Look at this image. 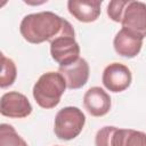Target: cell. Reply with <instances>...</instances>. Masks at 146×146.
<instances>
[{
  "label": "cell",
  "instance_id": "obj_3",
  "mask_svg": "<svg viewBox=\"0 0 146 146\" xmlns=\"http://www.w3.org/2000/svg\"><path fill=\"white\" fill-rule=\"evenodd\" d=\"M86 123L84 113L75 106H66L59 110L55 116L54 132L58 139L72 140L78 137Z\"/></svg>",
  "mask_w": 146,
  "mask_h": 146
},
{
  "label": "cell",
  "instance_id": "obj_1",
  "mask_svg": "<svg viewBox=\"0 0 146 146\" xmlns=\"http://www.w3.org/2000/svg\"><path fill=\"white\" fill-rule=\"evenodd\" d=\"M19 32L27 42L33 44L51 42L62 35H75L71 23L51 11L26 15L21 22Z\"/></svg>",
  "mask_w": 146,
  "mask_h": 146
},
{
  "label": "cell",
  "instance_id": "obj_2",
  "mask_svg": "<svg viewBox=\"0 0 146 146\" xmlns=\"http://www.w3.org/2000/svg\"><path fill=\"white\" fill-rule=\"evenodd\" d=\"M66 88L65 79L59 72H46L33 86V98L40 107L50 110L60 103Z\"/></svg>",
  "mask_w": 146,
  "mask_h": 146
},
{
  "label": "cell",
  "instance_id": "obj_9",
  "mask_svg": "<svg viewBox=\"0 0 146 146\" xmlns=\"http://www.w3.org/2000/svg\"><path fill=\"white\" fill-rule=\"evenodd\" d=\"M58 72L63 75L66 82V87L71 90L82 88L89 79V64L84 58H79L76 62L68 66L59 67Z\"/></svg>",
  "mask_w": 146,
  "mask_h": 146
},
{
  "label": "cell",
  "instance_id": "obj_13",
  "mask_svg": "<svg viewBox=\"0 0 146 146\" xmlns=\"http://www.w3.org/2000/svg\"><path fill=\"white\" fill-rule=\"evenodd\" d=\"M0 146H29V145L17 133V131L13 125L2 123L0 125Z\"/></svg>",
  "mask_w": 146,
  "mask_h": 146
},
{
  "label": "cell",
  "instance_id": "obj_5",
  "mask_svg": "<svg viewBox=\"0 0 146 146\" xmlns=\"http://www.w3.org/2000/svg\"><path fill=\"white\" fill-rule=\"evenodd\" d=\"M122 29H125L140 38L146 36V3L129 0L121 17Z\"/></svg>",
  "mask_w": 146,
  "mask_h": 146
},
{
  "label": "cell",
  "instance_id": "obj_8",
  "mask_svg": "<svg viewBox=\"0 0 146 146\" xmlns=\"http://www.w3.org/2000/svg\"><path fill=\"white\" fill-rule=\"evenodd\" d=\"M83 105L92 116H104L111 110V97L100 87L89 88L83 96Z\"/></svg>",
  "mask_w": 146,
  "mask_h": 146
},
{
  "label": "cell",
  "instance_id": "obj_11",
  "mask_svg": "<svg viewBox=\"0 0 146 146\" xmlns=\"http://www.w3.org/2000/svg\"><path fill=\"white\" fill-rule=\"evenodd\" d=\"M102 0H70L67 9L70 14L79 22L91 23L100 15Z\"/></svg>",
  "mask_w": 146,
  "mask_h": 146
},
{
  "label": "cell",
  "instance_id": "obj_6",
  "mask_svg": "<svg viewBox=\"0 0 146 146\" xmlns=\"http://www.w3.org/2000/svg\"><path fill=\"white\" fill-rule=\"evenodd\" d=\"M32 105L27 97L18 91H9L1 96L0 113L11 119H23L32 113Z\"/></svg>",
  "mask_w": 146,
  "mask_h": 146
},
{
  "label": "cell",
  "instance_id": "obj_16",
  "mask_svg": "<svg viewBox=\"0 0 146 146\" xmlns=\"http://www.w3.org/2000/svg\"><path fill=\"white\" fill-rule=\"evenodd\" d=\"M129 0H112L110 1L107 6V15L108 17L116 23L121 22L122 14L124 11V8L127 7Z\"/></svg>",
  "mask_w": 146,
  "mask_h": 146
},
{
  "label": "cell",
  "instance_id": "obj_4",
  "mask_svg": "<svg viewBox=\"0 0 146 146\" xmlns=\"http://www.w3.org/2000/svg\"><path fill=\"white\" fill-rule=\"evenodd\" d=\"M50 54L59 67L68 66L80 58V46L72 35H62L50 42Z\"/></svg>",
  "mask_w": 146,
  "mask_h": 146
},
{
  "label": "cell",
  "instance_id": "obj_15",
  "mask_svg": "<svg viewBox=\"0 0 146 146\" xmlns=\"http://www.w3.org/2000/svg\"><path fill=\"white\" fill-rule=\"evenodd\" d=\"M116 130L114 125H106L100 128L95 137V145L96 146H112L113 135Z\"/></svg>",
  "mask_w": 146,
  "mask_h": 146
},
{
  "label": "cell",
  "instance_id": "obj_14",
  "mask_svg": "<svg viewBox=\"0 0 146 146\" xmlns=\"http://www.w3.org/2000/svg\"><path fill=\"white\" fill-rule=\"evenodd\" d=\"M17 76V68L13 59L1 54V74H0V87H10Z\"/></svg>",
  "mask_w": 146,
  "mask_h": 146
},
{
  "label": "cell",
  "instance_id": "obj_7",
  "mask_svg": "<svg viewBox=\"0 0 146 146\" xmlns=\"http://www.w3.org/2000/svg\"><path fill=\"white\" fill-rule=\"evenodd\" d=\"M132 75L128 66L121 63H112L107 65L102 75L104 87L112 92H121L131 84Z\"/></svg>",
  "mask_w": 146,
  "mask_h": 146
},
{
  "label": "cell",
  "instance_id": "obj_10",
  "mask_svg": "<svg viewBox=\"0 0 146 146\" xmlns=\"http://www.w3.org/2000/svg\"><path fill=\"white\" fill-rule=\"evenodd\" d=\"M141 46H143V38L125 29H121L115 34L113 40V47L115 52L127 58L136 57L140 52Z\"/></svg>",
  "mask_w": 146,
  "mask_h": 146
},
{
  "label": "cell",
  "instance_id": "obj_12",
  "mask_svg": "<svg viewBox=\"0 0 146 146\" xmlns=\"http://www.w3.org/2000/svg\"><path fill=\"white\" fill-rule=\"evenodd\" d=\"M112 146H146V133L133 129L116 128Z\"/></svg>",
  "mask_w": 146,
  "mask_h": 146
},
{
  "label": "cell",
  "instance_id": "obj_17",
  "mask_svg": "<svg viewBox=\"0 0 146 146\" xmlns=\"http://www.w3.org/2000/svg\"><path fill=\"white\" fill-rule=\"evenodd\" d=\"M56 146H58V145H56Z\"/></svg>",
  "mask_w": 146,
  "mask_h": 146
}]
</instances>
